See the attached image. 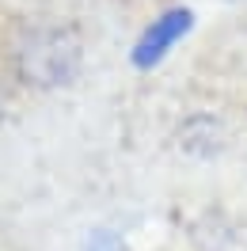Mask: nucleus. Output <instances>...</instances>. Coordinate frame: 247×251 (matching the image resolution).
I'll list each match as a JSON object with an SVG mask.
<instances>
[{"label":"nucleus","instance_id":"f03ea898","mask_svg":"<svg viewBox=\"0 0 247 251\" xmlns=\"http://www.w3.org/2000/svg\"><path fill=\"white\" fill-rule=\"evenodd\" d=\"M190 12L186 8H171V12H164V16L156 19L148 31L141 34V42H137V50H133V65L137 69H148V65H156L164 53H168L179 38H183L186 31H190Z\"/></svg>","mask_w":247,"mask_h":251},{"label":"nucleus","instance_id":"20e7f679","mask_svg":"<svg viewBox=\"0 0 247 251\" xmlns=\"http://www.w3.org/2000/svg\"><path fill=\"white\" fill-rule=\"evenodd\" d=\"M0 118H4V99H0Z\"/></svg>","mask_w":247,"mask_h":251},{"label":"nucleus","instance_id":"7ed1b4c3","mask_svg":"<svg viewBox=\"0 0 247 251\" xmlns=\"http://www.w3.org/2000/svg\"><path fill=\"white\" fill-rule=\"evenodd\" d=\"M88 251H122V244H118L110 232H95L92 244H88Z\"/></svg>","mask_w":247,"mask_h":251},{"label":"nucleus","instance_id":"f257e3e1","mask_svg":"<svg viewBox=\"0 0 247 251\" xmlns=\"http://www.w3.org/2000/svg\"><path fill=\"white\" fill-rule=\"evenodd\" d=\"M80 69V42L61 27L34 31L19 50V76L34 88H57L69 84Z\"/></svg>","mask_w":247,"mask_h":251}]
</instances>
